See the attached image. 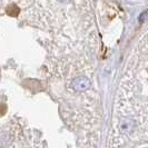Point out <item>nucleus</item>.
<instances>
[{
  "label": "nucleus",
  "instance_id": "obj_1",
  "mask_svg": "<svg viewBox=\"0 0 148 148\" xmlns=\"http://www.w3.org/2000/svg\"><path fill=\"white\" fill-rule=\"evenodd\" d=\"M73 87L78 91H85L90 87V82L86 77H78L73 82Z\"/></svg>",
  "mask_w": 148,
  "mask_h": 148
}]
</instances>
